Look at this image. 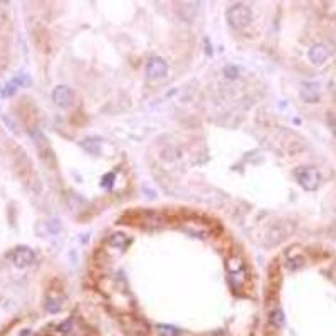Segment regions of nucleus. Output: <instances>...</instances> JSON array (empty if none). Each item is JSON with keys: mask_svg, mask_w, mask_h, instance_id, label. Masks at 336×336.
Returning <instances> with one entry per match:
<instances>
[{"mask_svg": "<svg viewBox=\"0 0 336 336\" xmlns=\"http://www.w3.org/2000/svg\"><path fill=\"white\" fill-rule=\"evenodd\" d=\"M296 178H298L299 185L304 188V190H316L321 183L320 171L314 170V168H308V167H303V168H299V170H296Z\"/></svg>", "mask_w": 336, "mask_h": 336, "instance_id": "nucleus-1", "label": "nucleus"}, {"mask_svg": "<svg viewBox=\"0 0 336 336\" xmlns=\"http://www.w3.org/2000/svg\"><path fill=\"white\" fill-rule=\"evenodd\" d=\"M251 17H252L251 8L245 5H240V3H237V5L230 7L229 10H227V19H229L232 27H235V29L245 27V25L251 22Z\"/></svg>", "mask_w": 336, "mask_h": 336, "instance_id": "nucleus-2", "label": "nucleus"}, {"mask_svg": "<svg viewBox=\"0 0 336 336\" xmlns=\"http://www.w3.org/2000/svg\"><path fill=\"white\" fill-rule=\"evenodd\" d=\"M167 62L162 57H152L146 64V74H148L150 79H162V77L167 76Z\"/></svg>", "mask_w": 336, "mask_h": 336, "instance_id": "nucleus-3", "label": "nucleus"}, {"mask_svg": "<svg viewBox=\"0 0 336 336\" xmlns=\"http://www.w3.org/2000/svg\"><path fill=\"white\" fill-rule=\"evenodd\" d=\"M34 259H36V254L27 247H19L12 252V262L17 268H27V266L32 264Z\"/></svg>", "mask_w": 336, "mask_h": 336, "instance_id": "nucleus-4", "label": "nucleus"}, {"mask_svg": "<svg viewBox=\"0 0 336 336\" xmlns=\"http://www.w3.org/2000/svg\"><path fill=\"white\" fill-rule=\"evenodd\" d=\"M71 100H72V94L69 91L67 86H56L53 91V101L56 105L66 108L71 105Z\"/></svg>", "mask_w": 336, "mask_h": 336, "instance_id": "nucleus-5", "label": "nucleus"}, {"mask_svg": "<svg viewBox=\"0 0 336 336\" xmlns=\"http://www.w3.org/2000/svg\"><path fill=\"white\" fill-rule=\"evenodd\" d=\"M328 56H330V51L325 44H314L308 53L309 61L313 64H323L328 59Z\"/></svg>", "mask_w": 336, "mask_h": 336, "instance_id": "nucleus-6", "label": "nucleus"}, {"mask_svg": "<svg viewBox=\"0 0 336 336\" xmlns=\"http://www.w3.org/2000/svg\"><path fill=\"white\" fill-rule=\"evenodd\" d=\"M301 98L306 103H316L320 100V86L316 83H303L301 84Z\"/></svg>", "mask_w": 336, "mask_h": 336, "instance_id": "nucleus-7", "label": "nucleus"}, {"mask_svg": "<svg viewBox=\"0 0 336 336\" xmlns=\"http://www.w3.org/2000/svg\"><path fill=\"white\" fill-rule=\"evenodd\" d=\"M108 242H110L116 249H124L128 244H130V239H128L124 234H113L110 237V240H108Z\"/></svg>", "mask_w": 336, "mask_h": 336, "instance_id": "nucleus-8", "label": "nucleus"}, {"mask_svg": "<svg viewBox=\"0 0 336 336\" xmlns=\"http://www.w3.org/2000/svg\"><path fill=\"white\" fill-rule=\"evenodd\" d=\"M269 321H271V325L276 326V328H281V326L284 325L282 309H279V308L273 309V311H271V314H269Z\"/></svg>", "mask_w": 336, "mask_h": 336, "instance_id": "nucleus-9", "label": "nucleus"}, {"mask_svg": "<svg viewBox=\"0 0 336 336\" xmlns=\"http://www.w3.org/2000/svg\"><path fill=\"white\" fill-rule=\"evenodd\" d=\"M157 331L162 336H178L180 335V330L175 328V326H170V325H157Z\"/></svg>", "mask_w": 336, "mask_h": 336, "instance_id": "nucleus-10", "label": "nucleus"}, {"mask_svg": "<svg viewBox=\"0 0 336 336\" xmlns=\"http://www.w3.org/2000/svg\"><path fill=\"white\" fill-rule=\"evenodd\" d=\"M227 268H229V271H230V274H232V276H237V274L240 273V271L244 269V262L240 261V259H237V257H234V259H230V261H229Z\"/></svg>", "mask_w": 336, "mask_h": 336, "instance_id": "nucleus-11", "label": "nucleus"}, {"mask_svg": "<svg viewBox=\"0 0 336 336\" xmlns=\"http://www.w3.org/2000/svg\"><path fill=\"white\" fill-rule=\"evenodd\" d=\"M225 74L227 77H235L237 76V67H225Z\"/></svg>", "mask_w": 336, "mask_h": 336, "instance_id": "nucleus-12", "label": "nucleus"}]
</instances>
